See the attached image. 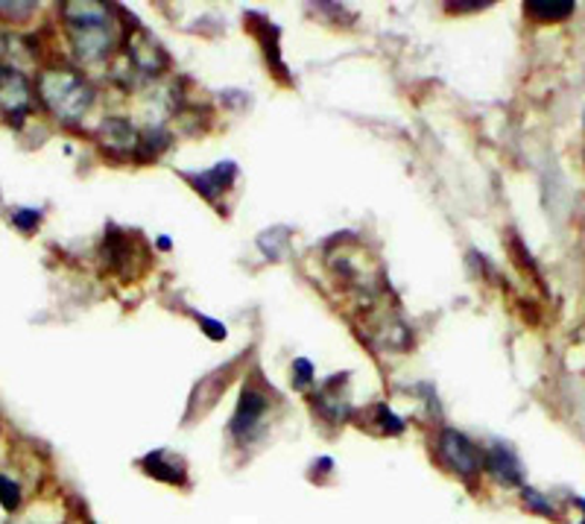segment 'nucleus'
Wrapping results in <instances>:
<instances>
[{
    "instance_id": "obj_1",
    "label": "nucleus",
    "mask_w": 585,
    "mask_h": 524,
    "mask_svg": "<svg viewBox=\"0 0 585 524\" xmlns=\"http://www.w3.org/2000/svg\"><path fill=\"white\" fill-rule=\"evenodd\" d=\"M39 94L44 100V106L53 115L65 117V121H76L85 115V109L94 100V91L80 74L65 71V68H53L39 76Z\"/></svg>"
},
{
    "instance_id": "obj_6",
    "label": "nucleus",
    "mask_w": 585,
    "mask_h": 524,
    "mask_svg": "<svg viewBox=\"0 0 585 524\" xmlns=\"http://www.w3.org/2000/svg\"><path fill=\"white\" fill-rule=\"evenodd\" d=\"M264 410H267V399L260 393H255V390H246V393L240 395V404H237V417L232 431H235L240 440L249 436L255 428H258L260 419H264Z\"/></svg>"
},
{
    "instance_id": "obj_9",
    "label": "nucleus",
    "mask_w": 585,
    "mask_h": 524,
    "mask_svg": "<svg viewBox=\"0 0 585 524\" xmlns=\"http://www.w3.org/2000/svg\"><path fill=\"white\" fill-rule=\"evenodd\" d=\"M144 469L155 481H164V484H185V469H182V463H173V460H167L164 454H150V458L144 460Z\"/></svg>"
},
{
    "instance_id": "obj_13",
    "label": "nucleus",
    "mask_w": 585,
    "mask_h": 524,
    "mask_svg": "<svg viewBox=\"0 0 585 524\" xmlns=\"http://www.w3.org/2000/svg\"><path fill=\"white\" fill-rule=\"evenodd\" d=\"M39 220H41L39 212H16V217H12V223H16L18 229H24V232L39 229Z\"/></svg>"
},
{
    "instance_id": "obj_11",
    "label": "nucleus",
    "mask_w": 585,
    "mask_h": 524,
    "mask_svg": "<svg viewBox=\"0 0 585 524\" xmlns=\"http://www.w3.org/2000/svg\"><path fill=\"white\" fill-rule=\"evenodd\" d=\"M0 507L3 510L21 507V490H18V484H12L7 475H0Z\"/></svg>"
},
{
    "instance_id": "obj_10",
    "label": "nucleus",
    "mask_w": 585,
    "mask_h": 524,
    "mask_svg": "<svg viewBox=\"0 0 585 524\" xmlns=\"http://www.w3.org/2000/svg\"><path fill=\"white\" fill-rule=\"evenodd\" d=\"M524 9H527L533 18L556 21V18L571 16V12H574V3H571V0H565V3H542V0H530V3H524Z\"/></svg>"
},
{
    "instance_id": "obj_3",
    "label": "nucleus",
    "mask_w": 585,
    "mask_h": 524,
    "mask_svg": "<svg viewBox=\"0 0 585 524\" xmlns=\"http://www.w3.org/2000/svg\"><path fill=\"white\" fill-rule=\"evenodd\" d=\"M30 109H33V89H30V82L16 68L0 65V112L18 126V123L30 115Z\"/></svg>"
},
{
    "instance_id": "obj_4",
    "label": "nucleus",
    "mask_w": 585,
    "mask_h": 524,
    "mask_svg": "<svg viewBox=\"0 0 585 524\" xmlns=\"http://www.w3.org/2000/svg\"><path fill=\"white\" fill-rule=\"evenodd\" d=\"M439 454L445 458V463L454 469L456 475L463 477L478 475L480 463H483V458H480V451L474 449L472 440L465 434H460V431H442V436H439Z\"/></svg>"
},
{
    "instance_id": "obj_12",
    "label": "nucleus",
    "mask_w": 585,
    "mask_h": 524,
    "mask_svg": "<svg viewBox=\"0 0 585 524\" xmlns=\"http://www.w3.org/2000/svg\"><path fill=\"white\" fill-rule=\"evenodd\" d=\"M35 9V3H0V18H27Z\"/></svg>"
},
{
    "instance_id": "obj_5",
    "label": "nucleus",
    "mask_w": 585,
    "mask_h": 524,
    "mask_svg": "<svg viewBox=\"0 0 585 524\" xmlns=\"http://www.w3.org/2000/svg\"><path fill=\"white\" fill-rule=\"evenodd\" d=\"M483 463H486L489 472H492V475H495L497 481L506 486H519L521 477H524L519 458H515L510 449H504V445H492V449L486 451Z\"/></svg>"
},
{
    "instance_id": "obj_7",
    "label": "nucleus",
    "mask_w": 585,
    "mask_h": 524,
    "mask_svg": "<svg viewBox=\"0 0 585 524\" xmlns=\"http://www.w3.org/2000/svg\"><path fill=\"white\" fill-rule=\"evenodd\" d=\"M235 173H237L235 164H217L214 171L199 173V179H191V182H194L196 188L203 191L205 197L214 203V199H217L219 194H223V191H226L228 185L235 182Z\"/></svg>"
},
{
    "instance_id": "obj_2",
    "label": "nucleus",
    "mask_w": 585,
    "mask_h": 524,
    "mask_svg": "<svg viewBox=\"0 0 585 524\" xmlns=\"http://www.w3.org/2000/svg\"><path fill=\"white\" fill-rule=\"evenodd\" d=\"M62 9H65V18L73 27L76 53L85 59L106 56L114 39L106 7H100V3H65Z\"/></svg>"
},
{
    "instance_id": "obj_15",
    "label": "nucleus",
    "mask_w": 585,
    "mask_h": 524,
    "mask_svg": "<svg viewBox=\"0 0 585 524\" xmlns=\"http://www.w3.org/2000/svg\"><path fill=\"white\" fill-rule=\"evenodd\" d=\"M292 369H296V376H299V384H308V381H310V363L308 361H296V363H292Z\"/></svg>"
},
{
    "instance_id": "obj_8",
    "label": "nucleus",
    "mask_w": 585,
    "mask_h": 524,
    "mask_svg": "<svg viewBox=\"0 0 585 524\" xmlns=\"http://www.w3.org/2000/svg\"><path fill=\"white\" fill-rule=\"evenodd\" d=\"M103 141H106L112 150H135V144H138V132H135V126H132L130 121L114 117V121L103 123Z\"/></svg>"
},
{
    "instance_id": "obj_14",
    "label": "nucleus",
    "mask_w": 585,
    "mask_h": 524,
    "mask_svg": "<svg viewBox=\"0 0 585 524\" xmlns=\"http://www.w3.org/2000/svg\"><path fill=\"white\" fill-rule=\"evenodd\" d=\"M199 322H203L205 331H208V335H212V337H217V340H223V337H226V328L217 326V322L205 320V317H199Z\"/></svg>"
}]
</instances>
